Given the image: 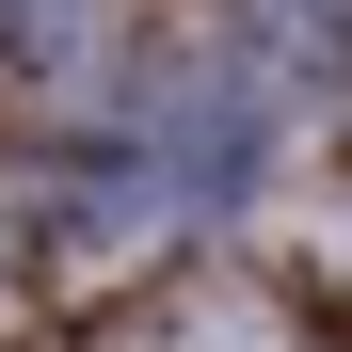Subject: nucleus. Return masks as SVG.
I'll return each mask as SVG.
<instances>
[{
  "label": "nucleus",
  "instance_id": "f257e3e1",
  "mask_svg": "<svg viewBox=\"0 0 352 352\" xmlns=\"http://www.w3.org/2000/svg\"><path fill=\"white\" fill-rule=\"evenodd\" d=\"M0 65H16V80H80V65H112V0H0Z\"/></svg>",
  "mask_w": 352,
  "mask_h": 352
}]
</instances>
